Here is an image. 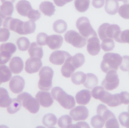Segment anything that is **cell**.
Wrapping results in <instances>:
<instances>
[{
  "label": "cell",
  "instance_id": "ab89813d",
  "mask_svg": "<svg viewBox=\"0 0 129 128\" xmlns=\"http://www.w3.org/2000/svg\"><path fill=\"white\" fill-rule=\"evenodd\" d=\"M16 50V47L15 44L11 43H5L0 46V52H6L13 55Z\"/></svg>",
  "mask_w": 129,
  "mask_h": 128
},
{
  "label": "cell",
  "instance_id": "7402d4cb",
  "mask_svg": "<svg viewBox=\"0 0 129 128\" xmlns=\"http://www.w3.org/2000/svg\"><path fill=\"white\" fill-rule=\"evenodd\" d=\"M39 9L45 16L48 17H51L53 15L56 11L53 4L49 1L42 2L39 5Z\"/></svg>",
  "mask_w": 129,
  "mask_h": 128
},
{
  "label": "cell",
  "instance_id": "44dd1931",
  "mask_svg": "<svg viewBox=\"0 0 129 128\" xmlns=\"http://www.w3.org/2000/svg\"><path fill=\"white\" fill-rule=\"evenodd\" d=\"M18 13L24 17H27L28 13L32 9L29 2L26 0H21L17 4L16 6Z\"/></svg>",
  "mask_w": 129,
  "mask_h": 128
},
{
  "label": "cell",
  "instance_id": "52a82bcc",
  "mask_svg": "<svg viewBox=\"0 0 129 128\" xmlns=\"http://www.w3.org/2000/svg\"><path fill=\"white\" fill-rule=\"evenodd\" d=\"M76 26L82 36L88 40L93 36H98L90 24L89 20L85 17H80L77 20Z\"/></svg>",
  "mask_w": 129,
  "mask_h": 128
},
{
  "label": "cell",
  "instance_id": "4fadbf2b",
  "mask_svg": "<svg viewBox=\"0 0 129 128\" xmlns=\"http://www.w3.org/2000/svg\"><path fill=\"white\" fill-rule=\"evenodd\" d=\"M42 66V63L41 59L31 57L26 62L25 70L28 73H35L38 72Z\"/></svg>",
  "mask_w": 129,
  "mask_h": 128
},
{
  "label": "cell",
  "instance_id": "f1b7e54d",
  "mask_svg": "<svg viewBox=\"0 0 129 128\" xmlns=\"http://www.w3.org/2000/svg\"><path fill=\"white\" fill-rule=\"evenodd\" d=\"M57 118L52 113H48L44 116L42 120L43 124L48 128H52L56 124Z\"/></svg>",
  "mask_w": 129,
  "mask_h": 128
},
{
  "label": "cell",
  "instance_id": "681fc988",
  "mask_svg": "<svg viewBox=\"0 0 129 128\" xmlns=\"http://www.w3.org/2000/svg\"><path fill=\"white\" fill-rule=\"evenodd\" d=\"M122 104L127 105L129 104V93L128 92L123 91L120 93Z\"/></svg>",
  "mask_w": 129,
  "mask_h": 128
},
{
  "label": "cell",
  "instance_id": "9f6ffc18",
  "mask_svg": "<svg viewBox=\"0 0 129 128\" xmlns=\"http://www.w3.org/2000/svg\"><path fill=\"white\" fill-rule=\"evenodd\" d=\"M2 23H3V20H2V18L0 17V27L2 26Z\"/></svg>",
  "mask_w": 129,
  "mask_h": 128
},
{
  "label": "cell",
  "instance_id": "60d3db41",
  "mask_svg": "<svg viewBox=\"0 0 129 128\" xmlns=\"http://www.w3.org/2000/svg\"><path fill=\"white\" fill-rule=\"evenodd\" d=\"M116 41L121 43L129 44V29L121 32Z\"/></svg>",
  "mask_w": 129,
  "mask_h": 128
},
{
  "label": "cell",
  "instance_id": "f907efd6",
  "mask_svg": "<svg viewBox=\"0 0 129 128\" xmlns=\"http://www.w3.org/2000/svg\"><path fill=\"white\" fill-rule=\"evenodd\" d=\"M104 0H92V5L96 8H101L104 5Z\"/></svg>",
  "mask_w": 129,
  "mask_h": 128
},
{
  "label": "cell",
  "instance_id": "ac0fdd59",
  "mask_svg": "<svg viewBox=\"0 0 129 128\" xmlns=\"http://www.w3.org/2000/svg\"><path fill=\"white\" fill-rule=\"evenodd\" d=\"M9 67L11 72L16 74L20 73L23 70L24 63L21 58L14 57L10 62Z\"/></svg>",
  "mask_w": 129,
  "mask_h": 128
},
{
  "label": "cell",
  "instance_id": "9a60e30c",
  "mask_svg": "<svg viewBox=\"0 0 129 128\" xmlns=\"http://www.w3.org/2000/svg\"><path fill=\"white\" fill-rule=\"evenodd\" d=\"M87 41V50L91 55L96 56L101 51L100 41L98 36H93L89 38Z\"/></svg>",
  "mask_w": 129,
  "mask_h": 128
},
{
  "label": "cell",
  "instance_id": "6f0895ef",
  "mask_svg": "<svg viewBox=\"0 0 129 128\" xmlns=\"http://www.w3.org/2000/svg\"><path fill=\"white\" fill-rule=\"evenodd\" d=\"M128 112L129 113V105L128 106Z\"/></svg>",
  "mask_w": 129,
  "mask_h": 128
},
{
  "label": "cell",
  "instance_id": "f5cc1de1",
  "mask_svg": "<svg viewBox=\"0 0 129 128\" xmlns=\"http://www.w3.org/2000/svg\"><path fill=\"white\" fill-rule=\"evenodd\" d=\"M54 4L59 7H62L64 6V5L71 2L73 0H53Z\"/></svg>",
  "mask_w": 129,
  "mask_h": 128
},
{
  "label": "cell",
  "instance_id": "b9f144b4",
  "mask_svg": "<svg viewBox=\"0 0 129 128\" xmlns=\"http://www.w3.org/2000/svg\"><path fill=\"white\" fill-rule=\"evenodd\" d=\"M120 122L122 126L129 128V113L123 112L119 116Z\"/></svg>",
  "mask_w": 129,
  "mask_h": 128
},
{
  "label": "cell",
  "instance_id": "11a10c76",
  "mask_svg": "<svg viewBox=\"0 0 129 128\" xmlns=\"http://www.w3.org/2000/svg\"><path fill=\"white\" fill-rule=\"evenodd\" d=\"M119 1H122L125 4H129V0H118Z\"/></svg>",
  "mask_w": 129,
  "mask_h": 128
},
{
  "label": "cell",
  "instance_id": "e0dca14e",
  "mask_svg": "<svg viewBox=\"0 0 129 128\" xmlns=\"http://www.w3.org/2000/svg\"><path fill=\"white\" fill-rule=\"evenodd\" d=\"M63 42V38L59 35H53L48 36L46 40V44L51 49L56 50L62 46Z\"/></svg>",
  "mask_w": 129,
  "mask_h": 128
},
{
  "label": "cell",
  "instance_id": "3957f363",
  "mask_svg": "<svg viewBox=\"0 0 129 128\" xmlns=\"http://www.w3.org/2000/svg\"><path fill=\"white\" fill-rule=\"evenodd\" d=\"M121 32L120 27L116 24L104 23L99 26L98 33L100 39L103 41L106 38L114 39L116 41Z\"/></svg>",
  "mask_w": 129,
  "mask_h": 128
},
{
  "label": "cell",
  "instance_id": "bcb514c9",
  "mask_svg": "<svg viewBox=\"0 0 129 128\" xmlns=\"http://www.w3.org/2000/svg\"><path fill=\"white\" fill-rule=\"evenodd\" d=\"M48 35L46 33L41 32L39 33L37 36V44L39 46H43L46 45V40Z\"/></svg>",
  "mask_w": 129,
  "mask_h": 128
},
{
  "label": "cell",
  "instance_id": "7c38bea8",
  "mask_svg": "<svg viewBox=\"0 0 129 128\" xmlns=\"http://www.w3.org/2000/svg\"><path fill=\"white\" fill-rule=\"evenodd\" d=\"M71 56L70 53L66 51L57 50L51 53L50 57V61L55 65H62Z\"/></svg>",
  "mask_w": 129,
  "mask_h": 128
},
{
  "label": "cell",
  "instance_id": "2e32d148",
  "mask_svg": "<svg viewBox=\"0 0 129 128\" xmlns=\"http://www.w3.org/2000/svg\"><path fill=\"white\" fill-rule=\"evenodd\" d=\"M36 98L40 105L44 107H50L53 103V99L49 92L39 91L36 94Z\"/></svg>",
  "mask_w": 129,
  "mask_h": 128
},
{
  "label": "cell",
  "instance_id": "d6986e66",
  "mask_svg": "<svg viewBox=\"0 0 129 128\" xmlns=\"http://www.w3.org/2000/svg\"><path fill=\"white\" fill-rule=\"evenodd\" d=\"M91 97V92L90 91L87 89H83L77 93L76 99L78 104L85 105L89 103Z\"/></svg>",
  "mask_w": 129,
  "mask_h": 128
},
{
  "label": "cell",
  "instance_id": "7dc6e473",
  "mask_svg": "<svg viewBox=\"0 0 129 128\" xmlns=\"http://www.w3.org/2000/svg\"><path fill=\"white\" fill-rule=\"evenodd\" d=\"M120 68L123 71H128L129 70V56L125 55L122 56V60Z\"/></svg>",
  "mask_w": 129,
  "mask_h": 128
},
{
  "label": "cell",
  "instance_id": "5bb4252c",
  "mask_svg": "<svg viewBox=\"0 0 129 128\" xmlns=\"http://www.w3.org/2000/svg\"><path fill=\"white\" fill-rule=\"evenodd\" d=\"M25 82L22 77L16 76L11 78L9 87L11 91L15 94H19L22 91L25 87Z\"/></svg>",
  "mask_w": 129,
  "mask_h": 128
},
{
  "label": "cell",
  "instance_id": "cb8c5ba5",
  "mask_svg": "<svg viewBox=\"0 0 129 128\" xmlns=\"http://www.w3.org/2000/svg\"><path fill=\"white\" fill-rule=\"evenodd\" d=\"M76 68L74 67L71 61L70 57L65 61L61 68V73L63 76L66 78H70L72 76Z\"/></svg>",
  "mask_w": 129,
  "mask_h": 128
},
{
  "label": "cell",
  "instance_id": "f6af8a7d",
  "mask_svg": "<svg viewBox=\"0 0 129 128\" xmlns=\"http://www.w3.org/2000/svg\"><path fill=\"white\" fill-rule=\"evenodd\" d=\"M10 35L9 30L5 28H0V42L7 41L9 39Z\"/></svg>",
  "mask_w": 129,
  "mask_h": 128
},
{
  "label": "cell",
  "instance_id": "8992f818",
  "mask_svg": "<svg viewBox=\"0 0 129 128\" xmlns=\"http://www.w3.org/2000/svg\"><path fill=\"white\" fill-rule=\"evenodd\" d=\"M17 98L20 101L23 107L31 113L35 114L39 111V103L37 99L29 93L23 92L17 96Z\"/></svg>",
  "mask_w": 129,
  "mask_h": 128
},
{
  "label": "cell",
  "instance_id": "c3c4849f",
  "mask_svg": "<svg viewBox=\"0 0 129 128\" xmlns=\"http://www.w3.org/2000/svg\"><path fill=\"white\" fill-rule=\"evenodd\" d=\"M12 55L6 52H0V65L5 64L7 63L10 59Z\"/></svg>",
  "mask_w": 129,
  "mask_h": 128
},
{
  "label": "cell",
  "instance_id": "d590c367",
  "mask_svg": "<svg viewBox=\"0 0 129 128\" xmlns=\"http://www.w3.org/2000/svg\"><path fill=\"white\" fill-rule=\"evenodd\" d=\"M115 44L114 40L111 38H106L103 40L101 44V47L105 52L112 51L115 47Z\"/></svg>",
  "mask_w": 129,
  "mask_h": 128
},
{
  "label": "cell",
  "instance_id": "74e56055",
  "mask_svg": "<svg viewBox=\"0 0 129 128\" xmlns=\"http://www.w3.org/2000/svg\"><path fill=\"white\" fill-rule=\"evenodd\" d=\"M30 43L28 39L25 37L19 38L17 41L18 49L20 51H25L28 49Z\"/></svg>",
  "mask_w": 129,
  "mask_h": 128
},
{
  "label": "cell",
  "instance_id": "e575fe53",
  "mask_svg": "<svg viewBox=\"0 0 129 128\" xmlns=\"http://www.w3.org/2000/svg\"><path fill=\"white\" fill-rule=\"evenodd\" d=\"M86 78V74L82 71H78L73 74L71 80L74 84L80 85L84 83Z\"/></svg>",
  "mask_w": 129,
  "mask_h": 128
},
{
  "label": "cell",
  "instance_id": "d4e9b609",
  "mask_svg": "<svg viewBox=\"0 0 129 128\" xmlns=\"http://www.w3.org/2000/svg\"><path fill=\"white\" fill-rule=\"evenodd\" d=\"M119 4L118 0H106L105 10L108 14L114 15L118 12Z\"/></svg>",
  "mask_w": 129,
  "mask_h": 128
},
{
  "label": "cell",
  "instance_id": "7a4b0ae2",
  "mask_svg": "<svg viewBox=\"0 0 129 128\" xmlns=\"http://www.w3.org/2000/svg\"><path fill=\"white\" fill-rule=\"evenodd\" d=\"M51 94L57 101L64 109H70L75 106L76 102L74 98L67 94L60 87H56L51 90Z\"/></svg>",
  "mask_w": 129,
  "mask_h": 128
},
{
  "label": "cell",
  "instance_id": "484cf974",
  "mask_svg": "<svg viewBox=\"0 0 129 128\" xmlns=\"http://www.w3.org/2000/svg\"><path fill=\"white\" fill-rule=\"evenodd\" d=\"M12 99L5 88L0 87V107H8L11 103Z\"/></svg>",
  "mask_w": 129,
  "mask_h": 128
},
{
  "label": "cell",
  "instance_id": "db71d44e",
  "mask_svg": "<svg viewBox=\"0 0 129 128\" xmlns=\"http://www.w3.org/2000/svg\"><path fill=\"white\" fill-rule=\"evenodd\" d=\"M15 1V0H1V1L2 3L6 2H11L12 3H13Z\"/></svg>",
  "mask_w": 129,
  "mask_h": 128
},
{
  "label": "cell",
  "instance_id": "f35d334b",
  "mask_svg": "<svg viewBox=\"0 0 129 128\" xmlns=\"http://www.w3.org/2000/svg\"><path fill=\"white\" fill-rule=\"evenodd\" d=\"M105 123L104 119L99 115L93 116L91 119V125L94 128H102L104 127Z\"/></svg>",
  "mask_w": 129,
  "mask_h": 128
},
{
  "label": "cell",
  "instance_id": "6da1fadb",
  "mask_svg": "<svg viewBox=\"0 0 129 128\" xmlns=\"http://www.w3.org/2000/svg\"><path fill=\"white\" fill-rule=\"evenodd\" d=\"M122 60V57L118 53H106L103 56V60L101 64V69L105 73L111 70H117Z\"/></svg>",
  "mask_w": 129,
  "mask_h": 128
},
{
  "label": "cell",
  "instance_id": "816d5d0a",
  "mask_svg": "<svg viewBox=\"0 0 129 128\" xmlns=\"http://www.w3.org/2000/svg\"><path fill=\"white\" fill-rule=\"evenodd\" d=\"M70 128H90L89 125L85 122H80L76 124H71Z\"/></svg>",
  "mask_w": 129,
  "mask_h": 128
},
{
  "label": "cell",
  "instance_id": "603a6c76",
  "mask_svg": "<svg viewBox=\"0 0 129 128\" xmlns=\"http://www.w3.org/2000/svg\"><path fill=\"white\" fill-rule=\"evenodd\" d=\"M29 54L31 58L42 59L43 56V50L42 47L36 42H33L28 49Z\"/></svg>",
  "mask_w": 129,
  "mask_h": 128
},
{
  "label": "cell",
  "instance_id": "9c48e42d",
  "mask_svg": "<svg viewBox=\"0 0 129 128\" xmlns=\"http://www.w3.org/2000/svg\"><path fill=\"white\" fill-rule=\"evenodd\" d=\"M107 73L105 79L102 83V85L108 91L116 89L119 84V79L117 71H110Z\"/></svg>",
  "mask_w": 129,
  "mask_h": 128
},
{
  "label": "cell",
  "instance_id": "f546056e",
  "mask_svg": "<svg viewBox=\"0 0 129 128\" xmlns=\"http://www.w3.org/2000/svg\"><path fill=\"white\" fill-rule=\"evenodd\" d=\"M70 58L71 63L76 69L82 67L85 62V56L81 53H77L74 56H71Z\"/></svg>",
  "mask_w": 129,
  "mask_h": 128
},
{
  "label": "cell",
  "instance_id": "4dcf8cb0",
  "mask_svg": "<svg viewBox=\"0 0 129 128\" xmlns=\"http://www.w3.org/2000/svg\"><path fill=\"white\" fill-rule=\"evenodd\" d=\"M54 31L58 34H62L65 32L67 29V23L62 19L58 20L54 22L53 24Z\"/></svg>",
  "mask_w": 129,
  "mask_h": 128
},
{
  "label": "cell",
  "instance_id": "8d00e7d4",
  "mask_svg": "<svg viewBox=\"0 0 129 128\" xmlns=\"http://www.w3.org/2000/svg\"><path fill=\"white\" fill-rule=\"evenodd\" d=\"M72 124V118L68 115L62 116L58 120V125L60 128H70Z\"/></svg>",
  "mask_w": 129,
  "mask_h": 128
},
{
  "label": "cell",
  "instance_id": "d6a6232c",
  "mask_svg": "<svg viewBox=\"0 0 129 128\" xmlns=\"http://www.w3.org/2000/svg\"><path fill=\"white\" fill-rule=\"evenodd\" d=\"M36 29L35 23L33 21L24 22L22 28V35L30 34L34 33Z\"/></svg>",
  "mask_w": 129,
  "mask_h": 128
},
{
  "label": "cell",
  "instance_id": "836d02e7",
  "mask_svg": "<svg viewBox=\"0 0 129 128\" xmlns=\"http://www.w3.org/2000/svg\"><path fill=\"white\" fill-rule=\"evenodd\" d=\"M90 2V0H75L74 6L77 11L84 13L89 8Z\"/></svg>",
  "mask_w": 129,
  "mask_h": 128
},
{
  "label": "cell",
  "instance_id": "8fae6325",
  "mask_svg": "<svg viewBox=\"0 0 129 128\" xmlns=\"http://www.w3.org/2000/svg\"><path fill=\"white\" fill-rule=\"evenodd\" d=\"M70 115L74 121H84L88 116V110L85 106H78L71 110Z\"/></svg>",
  "mask_w": 129,
  "mask_h": 128
},
{
  "label": "cell",
  "instance_id": "ba28073f",
  "mask_svg": "<svg viewBox=\"0 0 129 128\" xmlns=\"http://www.w3.org/2000/svg\"><path fill=\"white\" fill-rule=\"evenodd\" d=\"M64 38L67 43L76 48H82L86 44V39L74 30L67 32L64 35Z\"/></svg>",
  "mask_w": 129,
  "mask_h": 128
},
{
  "label": "cell",
  "instance_id": "30bf717a",
  "mask_svg": "<svg viewBox=\"0 0 129 128\" xmlns=\"http://www.w3.org/2000/svg\"><path fill=\"white\" fill-rule=\"evenodd\" d=\"M24 22L17 19L8 17L5 19L3 24L4 28L22 35V28Z\"/></svg>",
  "mask_w": 129,
  "mask_h": 128
},
{
  "label": "cell",
  "instance_id": "ee69618b",
  "mask_svg": "<svg viewBox=\"0 0 129 128\" xmlns=\"http://www.w3.org/2000/svg\"><path fill=\"white\" fill-rule=\"evenodd\" d=\"M41 16V13L38 10L32 9L28 13L27 17L31 21L35 22L39 20Z\"/></svg>",
  "mask_w": 129,
  "mask_h": 128
},
{
  "label": "cell",
  "instance_id": "277c9868",
  "mask_svg": "<svg viewBox=\"0 0 129 128\" xmlns=\"http://www.w3.org/2000/svg\"><path fill=\"white\" fill-rule=\"evenodd\" d=\"M54 71L50 67H43L39 73L40 80L38 82V87L40 90L48 91L52 86V79Z\"/></svg>",
  "mask_w": 129,
  "mask_h": 128
},
{
  "label": "cell",
  "instance_id": "4316f807",
  "mask_svg": "<svg viewBox=\"0 0 129 128\" xmlns=\"http://www.w3.org/2000/svg\"><path fill=\"white\" fill-rule=\"evenodd\" d=\"M11 76V71L7 66L5 65L0 66V85L2 83L9 81Z\"/></svg>",
  "mask_w": 129,
  "mask_h": 128
},
{
  "label": "cell",
  "instance_id": "83f0119b",
  "mask_svg": "<svg viewBox=\"0 0 129 128\" xmlns=\"http://www.w3.org/2000/svg\"><path fill=\"white\" fill-rule=\"evenodd\" d=\"M98 83V79L94 74L88 73L86 74V78L84 83V86L89 89H92Z\"/></svg>",
  "mask_w": 129,
  "mask_h": 128
},
{
  "label": "cell",
  "instance_id": "5b68a950",
  "mask_svg": "<svg viewBox=\"0 0 129 128\" xmlns=\"http://www.w3.org/2000/svg\"><path fill=\"white\" fill-rule=\"evenodd\" d=\"M97 113L104 119L105 126L107 128H119V125L116 116L105 105L101 104L98 106Z\"/></svg>",
  "mask_w": 129,
  "mask_h": 128
},
{
  "label": "cell",
  "instance_id": "7bdbcfd3",
  "mask_svg": "<svg viewBox=\"0 0 129 128\" xmlns=\"http://www.w3.org/2000/svg\"><path fill=\"white\" fill-rule=\"evenodd\" d=\"M119 15L125 19H129V4H125L120 7L119 10Z\"/></svg>",
  "mask_w": 129,
  "mask_h": 128
},
{
  "label": "cell",
  "instance_id": "ffe728a7",
  "mask_svg": "<svg viewBox=\"0 0 129 128\" xmlns=\"http://www.w3.org/2000/svg\"><path fill=\"white\" fill-rule=\"evenodd\" d=\"M14 10L13 3L9 2H4L0 6V17L5 19L11 17L13 13Z\"/></svg>",
  "mask_w": 129,
  "mask_h": 128
},
{
  "label": "cell",
  "instance_id": "1f68e13d",
  "mask_svg": "<svg viewBox=\"0 0 129 128\" xmlns=\"http://www.w3.org/2000/svg\"><path fill=\"white\" fill-rule=\"evenodd\" d=\"M22 105L21 101L18 98L12 99L11 103L7 108V110L10 114H14L20 110Z\"/></svg>",
  "mask_w": 129,
  "mask_h": 128
}]
</instances>
